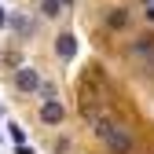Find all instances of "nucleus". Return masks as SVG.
I'll use <instances>...</instances> for the list:
<instances>
[{"label":"nucleus","instance_id":"obj_1","mask_svg":"<svg viewBox=\"0 0 154 154\" xmlns=\"http://www.w3.org/2000/svg\"><path fill=\"white\" fill-rule=\"evenodd\" d=\"M95 132H99V140H103L114 154H128V150H132L128 132H125V128H118L114 121H99V128H95Z\"/></svg>","mask_w":154,"mask_h":154},{"label":"nucleus","instance_id":"obj_2","mask_svg":"<svg viewBox=\"0 0 154 154\" xmlns=\"http://www.w3.org/2000/svg\"><path fill=\"white\" fill-rule=\"evenodd\" d=\"M63 118H66V106L59 99H44L41 103V121L44 125H63Z\"/></svg>","mask_w":154,"mask_h":154},{"label":"nucleus","instance_id":"obj_3","mask_svg":"<svg viewBox=\"0 0 154 154\" xmlns=\"http://www.w3.org/2000/svg\"><path fill=\"white\" fill-rule=\"evenodd\" d=\"M15 85H18V92H37L41 88V73L33 66H22V70H15Z\"/></svg>","mask_w":154,"mask_h":154},{"label":"nucleus","instance_id":"obj_4","mask_svg":"<svg viewBox=\"0 0 154 154\" xmlns=\"http://www.w3.org/2000/svg\"><path fill=\"white\" fill-rule=\"evenodd\" d=\"M55 55H59V59H73V55H77V37H73V33H59V41H55Z\"/></svg>","mask_w":154,"mask_h":154},{"label":"nucleus","instance_id":"obj_5","mask_svg":"<svg viewBox=\"0 0 154 154\" xmlns=\"http://www.w3.org/2000/svg\"><path fill=\"white\" fill-rule=\"evenodd\" d=\"M128 22V11L125 8H110V15H106V26H114V29H121Z\"/></svg>","mask_w":154,"mask_h":154},{"label":"nucleus","instance_id":"obj_6","mask_svg":"<svg viewBox=\"0 0 154 154\" xmlns=\"http://www.w3.org/2000/svg\"><path fill=\"white\" fill-rule=\"evenodd\" d=\"M59 11H63V0H41V15L44 18H55Z\"/></svg>","mask_w":154,"mask_h":154},{"label":"nucleus","instance_id":"obj_7","mask_svg":"<svg viewBox=\"0 0 154 154\" xmlns=\"http://www.w3.org/2000/svg\"><path fill=\"white\" fill-rule=\"evenodd\" d=\"M8 22L15 26V33H22V37H26V33H33V26L26 22V18H22V15H15V18H8Z\"/></svg>","mask_w":154,"mask_h":154},{"label":"nucleus","instance_id":"obj_8","mask_svg":"<svg viewBox=\"0 0 154 154\" xmlns=\"http://www.w3.org/2000/svg\"><path fill=\"white\" fill-rule=\"evenodd\" d=\"M8 26V8H0V29Z\"/></svg>","mask_w":154,"mask_h":154},{"label":"nucleus","instance_id":"obj_9","mask_svg":"<svg viewBox=\"0 0 154 154\" xmlns=\"http://www.w3.org/2000/svg\"><path fill=\"white\" fill-rule=\"evenodd\" d=\"M18 154H33V147H18Z\"/></svg>","mask_w":154,"mask_h":154},{"label":"nucleus","instance_id":"obj_10","mask_svg":"<svg viewBox=\"0 0 154 154\" xmlns=\"http://www.w3.org/2000/svg\"><path fill=\"white\" fill-rule=\"evenodd\" d=\"M63 4H70V0H63Z\"/></svg>","mask_w":154,"mask_h":154}]
</instances>
